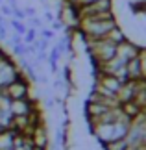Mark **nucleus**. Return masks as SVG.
I'll return each instance as SVG.
<instances>
[{
  "instance_id": "f257e3e1",
  "label": "nucleus",
  "mask_w": 146,
  "mask_h": 150,
  "mask_svg": "<svg viewBox=\"0 0 146 150\" xmlns=\"http://www.w3.org/2000/svg\"><path fill=\"white\" fill-rule=\"evenodd\" d=\"M131 120L133 119H130L124 111H122V115L115 120V122H100V124L89 126V130H91V134L95 135V139L100 143V145H106V143L116 141V139H124Z\"/></svg>"
},
{
  "instance_id": "f03ea898",
  "label": "nucleus",
  "mask_w": 146,
  "mask_h": 150,
  "mask_svg": "<svg viewBox=\"0 0 146 150\" xmlns=\"http://www.w3.org/2000/svg\"><path fill=\"white\" fill-rule=\"evenodd\" d=\"M116 26L115 17H81L78 24V33L83 41H92V39H102Z\"/></svg>"
},
{
  "instance_id": "7ed1b4c3",
  "label": "nucleus",
  "mask_w": 146,
  "mask_h": 150,
  "mask_svg": "<svg viewBox=\"0 0 146 150\" xmlns=\"http://www.w3.org/2000/svg\"><path fill=\"white\" fill-rule=\"evenodd\" d=\"M85 50L89 54L92 65H102V63L109 61L116 52V45L111 43L107 37L102 39H92V41H83Z\"/></svg>"
},
{
  "instance_id": "20e7f679",
  "label": "nucleus",
  "mask_w": 146,
  "mask_h": 150,
  "mask_svg": "<svg viewBox=\"0 0 146 150\" xmlns=\"http://www.w3.org/2000/svg\"><path fill=\"white\" fill-rule=\"evenodd\" d=\"M80 17H115L113 0H92L80 8Z\"/></svg>"
},
{
  "instance_id": "39448f33",
  "label": "nucleus",
  "mask_w": 146,
  "mask_h": 150,
  "mask_svg": "<svg viewBox=\"0 0 146 150\" xmlns=\"http://www.w3.org/2000/svg\"><path fill=\"white\" fill-rule=\"evenodd\" d=\"M6 96H8L9 100H20V98H28V96H32V85H30V80H28L24 74L19 76L17 80H13L9 85H6L2 89Z\"/></svg>"
},
{
  "instance_id": "423d86ee",
  "label": "nucleus",
  "mask_w": 146,
  "mask_h": 150,
  "mask_svg": "<svg viewBox=\"0 0 146 150\" xmlns=\"http://www.w3.org/2000/svg\"><path fill=\"white\" fill-rule=\"evenodd\" d=\"M139 54H141V47H139V45H135L133 41H130V39H124L122 43L116 45L115 56L120 57L124 63H128L130 59H133V57H137Z\"/></svg>"
},
{
  "instance_id": "0eeeda50",
  "label": "nucleus",
  "mask_w": 146,
  "mask_h": 150,
  "mask_svg": "<svg viewBox=\"0 0 146 150\" xmlns=\"http://www.w3.org/2000/svg\"><path fill=\"white\" fill-rule=\"evenodd\" d=\"M9 109H11V113H13V117H15V115H30L32 111L39 109V106H37L35 98L28 96V98H20V100H11Z\"/></svg>"
},
{
  "instance_id": "6e6552de",
  "label": "nucleus",
  "mask_w": 146,
  "mask_h": 150,
  "mask_svg": "<svg viewBox=\"0 0 146 150\" xmlns=\"http://www.w3.org/2000/svg\"><path fill=\"white\" fill-rule=\"evenodd\" d=\"M30 139H32V145L44 146V148H48V146H50V135H48V130H46L44 122L37 124L35 128L32 130V134H30Z\"/></svg>"
},
{
  "instance_id": "1a4fd4ad",
  "label": "nucleus",
  "mask_w": 146,
  "mask_h": 150,
  "mask_svg": "<svg viewBox=\"0 0 146 150\" xmlns=\"http://www.w3.org/2000/svg\"><path fill=\"white\" fill-rule=\"evenodd\" d=\"M135 91H137V80H126V82L120 85L118 93H116V98H118L120 104L131 102L133 96H135Z\"/></svg>"
},
{
  "instance_id": "9d476101",
  "label": "nucleus",
  "mask_w": 146,
  "mask_h": 150,
  "mask_svg": "<svg viewBox=\"0 0 146 150\" xmlns=\"http://www.w3.org/2000/svg\"><path fill=\"white\" fill-rule=\"evenodd\" d=\"M139 56H141V54H139ZM139 56L126 63V76H128V80H141V78H144L141 57H139Z\"/></svg>"
},
{
  "instance_id": "9b49d317",
  "label": "nucleus",
  "mask_w": 146,
  "mask_h": 150,
  "mask_svg": "<svg viewBox=\"0 0 146 150\" xmlns=\"http://www.w3.org/2000/svg\"><path fill=\"white\" fill-rule=\"evenodd\" d=\"M13 122V113L8 106H0V130H9Z\"/></svg>"
},
{
  "instance_id": "f8f14e48",
  "label": "nucleus",
  "mask_w": 146,
  "mask_h": 150,
  "mask_svg": "<svg viewBox=\"0 0 146 150\" xmlns=\"http://www.w3.org/2000/svg\"><path fill=\"white\" fill-rule=\"evenodd\" d=\"M106 37L109 39L111 43H115V45H118V43L124 41V39H128V37H126V33H124V30H122V28H120L118 24H116V26H115L113 30H111V32L107 33Z\"/></svg>"
},
{
  "instance_id": "ddd939ff",
  "label": "nucleus",
  "mask_w": 146,
  "mask_h": 150,
  "mask_svg": "<svg viewBox=\"0 0 146 150\" xmlns=\"http://www.w3.org/2000/svg\"><path fill=\"white\" fill-rule=\"evenodd\" d=\"M128 141L126 137L124 139H116V141H111V143H106V145H102L104 150H128Z\"/></svg>"
},
{
  "instance_id": "4468645a",
  "label": "nucleus",
  "mask_w": 146,
  "mask_h": 150,
  "mask_svg": "<svg viewBox=\"0 0 146 150\" xmlns=\"http://www.w3.org/2000/svg\"><path fill=\"white\" fill-rule=\"evenodd\" d=\"M37 37H39V30H37V28H30V26H28L26 33L22 35V41H24L26 45H32Z\"/></svg>"
},
{
  "instance_id": "2eb2a0df",
  "label": "nucleus",
  "mask_w": 146,
  "mask_h": 150,
  "mask_svg": "<svg viewBox=\"0 0 146 150\" xmlns=\"http://www.w3.org/2000/svg\"><path fill=\"white\" fill-rule=\"evenodd\" d=\"M26 24L30 26V28H37V30H41V28L44 26V22H43V17L35 15V17H30V19H26Z\"/></svg>"
},
{
  "instance_id": "dca6fc26",
  "label": "nucleus",
  "mask_w": 146,
  "mask_h": 150,
  "mask_svg": "<svg viewBox=\"0 0 146 150\" xmlns=\"http://www.w3.org/2000/svg\"><path fill=\"white\" fill-rule=\"evenodd\" d=\"M0 13H2L6 19H11V15H13V8H11L9 4L2 2V4H0Z\"/></svg>"
},
{
  "instance_id": "f3484780",
  "label": "nucleus",
  "mask_w": 146,
  "mask_h": 150,
  "mask_svg": "<svg viewBox=\"0 0 146 150\" xmlns=\"http://www.w3.org/2000/svg\"><path fill=\"white\" fill-rule=\"evenodd\" d=\"M39 35L44 37V39H50V41H52V39L56 37V32L52 30V28H44V26H43V28L39 30Z\"/></svg>"
},
{
  "instance_id": "a211bd4d",
  "label": "nucleus",
  "mask_w": 146,
  "mask_h": 150,
  "mask_svg": "<svg viewBox=\"0 0 146 150\" xmlns=\"http://www.w3.org/2000/svg\"><path fill=\"white\" fill-rule=\"evenodd\" d=\"M13 19H19V21H26V15H24V9L22 8H19V6H15L13 8Z\"/></svg>"
},
{
  "instance_id": "6ab92c4d",
  "label": "nucleus",
  "mask_w": 146,
  "mask_h": 150,
  "mask_svg": "<svg viewBox=\"0 0 146 150\" xmlns=\"http://www.w3.org/2000/svg\"><path fill=\"white\" fill-rule=\"evenodd\" d=\"M50 28H52V30H54V32H61L63 28H65V24H63V22H61V21H59V19H57V17H56V19L50 22Z\"/></svg>"
},
{
  "instance_id": "aec40b11",
  "label": "nucleus",
  "mask_w": 146,
  "mask_h": 150,
  "mask_svg": "<svg viewBox=\"0 0 146 150\" xmlns=\"http://www.w3.org/2000/svg\"><path fill=\"white\" fill-rule=\"evenodd\" d=\"M141 65H142V74H144V78H146V47L141 48Z\"/></svg>"
},
{
  "instance_id": "412c9836",
  "label": "nucleus",
  "mask_w": 146,
  "mask_h": 150,
  "mask_svg": "<svg viewBox=\"0 0 146 150\" xmlns=\"http://www.w3.org/2000/svg\"><path fill=\"white\" fill-rule=\"evenodd\" d=\"M22 9H24L26 19H30V17H35V15H37V9L33 8V6H28V8H22Z\"/></svg>"
},
{
  "instance_id": "4be33fe9",
  "label": "nucleus",
  "mask_w": 146,
  "mask_h": 150,
  "mask_svg": "<svg viewBox=\"0 0 146 150\" xmlns=\"http://www.w3.org/2000/svg\"><path fill=\"white\" fill-rule=\"evenodd\" d=\"M67 2H71V4H74L76 8H81V6H85V4H89V2H92V0H67Z\"/></svg>"
},
{
  "instance_id": "5701e85b",
  "label": "nucleus",
  "mask_w": 146,
  "mask_h": 150,
  "mask_svg": "<svg viewBox=\"0 0 146 150\" xmlns=\"http://www.w3.org/2000/svg\"><path fill=\"white\" fill-rule=\"evenodd\" d=\"M30 150H48V148H44V146H37V145H32Z\"/></svg>"
},
{
  "instance_id": "b1692460",
  "label": "nucleus",
  "mask_w": 146,
  "mask_h": 150,
  "mask_svg": "<svg viewBox=\"0 0 146 150\" xmlns=\"http://www.w3.org/2000/svg\"><path fill=\"white\" fill-rule=\"evenodd\" d=\"M128 150H142V148H139V146H128Z\"/></svg>"
}]
</instances>
